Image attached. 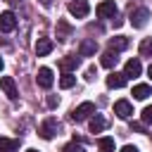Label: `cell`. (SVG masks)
<instances>
[{
    "mask_svg": "<svg viewBox=\"0 0 152 152\" xmlns=\"http://www.w3.org/2000/svg\"><path fill=\"white\" fill-rule=\"evenodd\" d=\"M57 131H59V121H57L55 116H48V119L40 124V128H38V135H40L43 140H52V138L57 135Z\"/></svg>",
    "mask_w": 152,
    "mask_h": 152,
    "instance_id": "1",
    "label": "cell"
},
{
    "mask_svg": "<svg viewBox=\"0 0 152 152\" xmlns=\"http://www.w3.org/2000/svg\"><path fill=\"white\" fill-rule=\"evenodd\" d=\"M95 114V104L93 102H83V104H78L74 112H71V119L74 121H86V119H90Z\"/></svg>",
    "mask_w": 152,
    "mask_h": 152,
    "instance_id": "2",
    "label": "cell"
},
{
    "mask_svg": "<svg viewBox=\"0 0 152 152\" xmlns=\"http://www.w3.org/2000/svg\"><path fill=\"white\" fill-rule=\"evenodd\" d=\"M147 19H150V10H145V7L131 10V24H133L135 28H142V26L147 24Z\"/></svg>",
    "mask_w": 152,
    "mask_h": 152,
    "instance_id": "3",
    "label": "cell"
},
{
    "mask_svg": "<svg viewBox=\"0 0 152 152\" xmlns=\"http://www.w3.org/2000/svg\"><path fill=\"white\" fill-rule=\"evenodd\" d=\"M95 12H97L100 19H114L116 17V5H114V0H104V2L97 5Z\"/></svg>",
    "mask_w": 152,
    "mask_h": 152,
    "instance_id": "4",
    "label": "cell"
},
{
    "mask_svg": "<svg viewBox=\"0 0 152 152\" xmlns=\"http://www.w3.org/2000/svg\"><path fill=\"white\" fill-rule=\"evenodd\" d=\"M17 28V17H14V12H2L0 14V33H10V31H14Z\"/></svg>",
    "mask_w": 152,
    "mask_h": 152,
    "instance_id": "5",
    "label": "cell"
},
{
    "mask_svg": "<svg viewBox=\"0 0 152 152\" xmlns=\"http://www.w3.org/2000/svg\"><path fill=\"white\" fill-rule=\"evenodd\" d=\"M0 88L5 90V95H7L10 100H17V97H19V90H17V83H14L12 76H2V78H0Z\"/></svg>",
    "mask_w": 152,
    "mask_h": 152,
    "instance_id": "6",
    "label": "cell"
},
{
    "mask_svg": "<svg viewBox=\"0 0 152 152\" xmlns=\"http://www.w3.org/2000/svg\"><path fill=\"white\" fill-rule=\"evenodd\" d=\"M69 12H71L74 17H78V19H83V17L90 12V5H88V0H71V2H69Z\"/></svg>",
    "mask_w": 152,
    "mask_h": 152,
    "instance_id": "7",
    "label": "cell"
},
{
    "mask_svg": "<svg viewBox=\"0 0 152 152\" xmlns=\"http://www.w3.org/2000/svg\"><path fill=\"white\" fill-rule=\"evenodd\" d=\"M114 114H116L119 119H131L133 104H131L128 100H116V102H114Z\"/></svg>",
    "mask_w": 152,
    "mask_h": 152,
    "instance_id": "8",
    "label": "cell"
},
{
    "mask_svg": "<svg viewBox=\"0 0 152 152\" xmlns=\"http://www.w3.org/2000/svg\"><path fill=\"white\" fill-rule=\"evenodd\" d=\"M36 81H38V86L40 88H50L52 86V69H48V66H40L38 69V76H36Z\"/></svg>",
    "mask_w": 152,
    "mask_h": 152,
    "instance_id": "9",
    "label": "cell"
},
{
    "mask_svg": "<svg viewBox=\"0 0 152 152\" xmlns=\"http://www.w3.org/2000/svg\"><path fill=\"white\" fill-rule=\"evenodd\" d=\"M140 71H142L140 59H128L126 66H124V76H126V78H135V76H140Z\"/></svg>",
    "mask_w": 152,
    "mask_h": 152,
    "instance_id": "10",
    "label": "cell"
},
{
    "mask_svg": "<svg viewBox=\"0 0 152 152\" xmlns=\"http://www.w3.org/2000/svg\"><path fill=\"white\" fill-rule=\"evenodd\" d=\"M78 52H81L83 57H90V55H95V52H97V43H95V38H86V40H81V45H78Z\"/></svg>",
    "mask_w": 152,
    "mask_h": 152,
    "instance_id": "11",
    "label": "cell"
},
{
    "mask_svg": "<svg viewBox=\"0 0 152 152\" xmlns=\"http://www.w3.org/2000/svg\"><path fill=\"white\" fill-rule=\"evenodd\" d=\"M76 66H78V57H74V55H66V57L59 59V69H62L64 74H71Z\"/></svg>",
    "mask_w": 152,
    "mask_h": 152,
    "instance_id": "12",
    "label": "cell"
},
{
    "mask_svg": "<svg viewBox=\"0 0 152 152\" xmlns=\"http://www.w3.org/2000/svg\"><path fill=\"white\" fill-rule=\"evenodd\" d=\"M88 126H90V133H102V131L107 128V119L100 116V114H95V116H90Z\"/></svg>",
    "mask_w": 152,
    "mask_h": 152,
    "instance_id": "13",
    "label": "cell"
},
{
    "mask_svg": "<svg viewBox=\"0 0 152 152\" xmlns=\"http://www.w3.org/2000/svg\"><path fill=\"white\" fill-rule=\"evenodd\" d=\"M128 48V38L126 36H116V38H109V50L112 52H121Z\"/></svg>",
    "mask_w": 152,
    "mask_h": 152,
    "instance_id": "14",
    "label": "cell"
},
{
    "mask_svg": "<svg viewBox=\"0 0 152 152\" xmlns=\"http://www.w3.org/2000/svg\"><path fill=\"white\" fill-rule=\"evenodd\" d=\"M52 48H55V43H52L50 38H40V40L36 43V55H38V57H43V55L52 52Z\"/></svg>",
    "mask_w": 152,
    "mask_h": 152,
    "instance_id": "15",
    "label": "cell"
},
{
    "mask_svg": "<svg viewBox=\"0 0 152 152\" xmlns=\"http://www.w3.org/2000/svg\"><path fill=\"white\" fill-rule=\"evenodd\" d=\"M152 95V88L147 86V83H138V86H133V97L135 100H147Z\"/></svg>",
    "mask_w": 152,
    "mask_h": 152,
    "instance_id": "16",
    "label": "cell"
},
{
    "mask_svg": "<svg viewBox=\"0 0 152 152\" xmlns=\"http://www.w3.org/2000/svg\"><path fill=\"white\" fill-rule=\"evenodd\" d=\"M126 81H128V78H126L124 74H116V71L107 76V86H109V88H124Z\"/></svg>",
    "mask_w": 152,
    "mask_h": 152,
    "instance_id": "17",
    "label": "cell"
},
{
    "mask_svg": "<svg viewBox=\"0 0 152 152\" xmlns=\"http://www.w3.org/2000/svg\"><path fill=\"white\" fill-rule=\"evenodd\" d=\"M116 59H119V57H116V52L107 50V52H104V55L100 57V64H102V66H107V69H112V66L116 64Z\"/></svg>",
    "mask_w": 152,
    "mask_h": 152,
    "instance_id": "18",
    "label": "cell"
},
{
    "mask_svg": "<svg viewBox=\"0 0 152 152\" xmlns=\"http://www.w3.org/2000/svg\"><path fill=\"white\" fill-rule=\"evenodd\" d=\"M19 147V140H10V138H0V152H14Z\"/></svg>",
    "mask_w": 152,
    "mask_h": 152,
    "instance_id": "19",
    "label": "cell"
},
{
    "mask_svg": "<svg viewBox=\"0 0 152 152\" xmlns=\"http://www.w3.org/2000/svg\"><path fill=\"white\" fill-rule=\"evenodd\" d=\"M57 31H59V33H57V38H59V40H66V38H69V33H71V26H69L66 21H57Z\"/></svg>",
    "mask_w": 152,
    "mask_h": 152,
    "instance_id": "20",
    "label": "cell"
},
{
    "mask_svg": "<svg viewBox=\"0 0 152 152\" xmlns=\"http://www.w3.org/2000/svg\"><path fill=\"white\" fill-rule=\"evenodd\" d=\"M97 147H100V152H114V138H100Z\"/></svg>",
    "mask_w": 152,
    "mask_h": 152,
    "instance_id": "21",
    "label": "cell"
},
{
    "mask_svg": "<svg viewBox=\"0 0 152 152\" xmlns=\"http://www.w3.org/2000/svg\"><path fill=\"white\" fill-rule=\"evenodd\" d=\"M74 83H76V76H71V74H64L62 78H59V88H74Z\"/></svg>",
    "mask_w": 152,
    "mask_h": 152,
    "instance_id": "22",
    "label": "cell"
},
{
    "mask_svg": "<svg viewBox=\"0 0 152 152\" xmlns=\"http://www.w3.org/2000/svg\"><path fill=\"white\" fill-rule=\"evenodd\" d=\"M140 55L142 57H152V38H145L140 43Z\"/></svg>",
    "mask_w": 152,
    "mask_h": 152,
    "instance_id": "23",
    "label": "cell"
},
{
    "mask_svg": "<svg viewBox=\"0 0 152 152\" xmlns=\"http://www.w3.org/2000/svg\"><path fill=\"white\" fill-rule=\"evenodd\" d=\"M62 152H86V147H83L81 142H76V140H74V142H66V145L62 147Z\"/></svg>",
    "mask_w": 152,
    "mask_h": 152,
    "instance_id": "24",
    "label": "cell"
},
{
    "mask_svg": "<svg viewBox=\"0 0 152 152\" xmlns=\"http://www.w3.org/2000/svg\"><path fill=\"white\" fill-rule=\"evenodd\" d=\"M140 116H142V124H145V126H150V124H152V104H147V107L142 109V114H140Z\"/></svg>",
    "mask_w": 152,
    "mask_h": 152,
    "instance_id": "25",
    "label": "cell"
},
{
    "mask_svg": "<svg viewBox=\"0 0 152 152\" xmlns=\"http://www.w3.org/2000/svg\"><path fill=\"white\" fill-rule=\"evenodd\" d=\"M57 102H59V100H57L55 95H48V100H45V104H48L50 109H52V107H57Z\"/></svg>",
    "mask_w": 152,
    "mask_h": 152,
    "instance_id": "26",
    "label": "cell"
},
{
    "mask_svg": "<svg viewBox=\"0 0 152 152\" xmlns=\"http://www.w3.org/2000/svg\"><path fill=\"white\" fill-rule=\"evenodd\" d=\"M131 128L138 131V133H145V124H131Z\"/></svg>",
    "mask_w": 152,
    "mask_h": 152,
    "instance_id": "27",
    "label": "cell"
},
{
    "mask_svg": "<svg viewBox=\"0 0 152 152\" xmlns=\"http://www.w3.org/2000/svg\"><path fill=\"white\" fill-rule=\"evenodd\" d=\"M121 152H140V150H138L135 145H124V147H121Z\"/></svg>",
    "mask_w": 152,
    "mask_h": 152,
    "instance_id": "28",
    "label": "cell"
},
{
    "mask_svg": "<svg viewBox=\"0 0 152 152\" xmlns=\"http://www.w3.org/2000/svg\"><path fill=\"white\" fill-rule=\"evenodd\" d=\"M93 76H95V66H88V71H86V78H88V81H93Z\"/></svg>",
    "mask_w": 152,
    "mask_h": 152,
    "instance_id": "29",
    "label": "cell"
},
{
    "mask_svg": "<svg viewBox=\"0 0 152 152\" xmlns=\"http://www.w3.org/2000/svg\"><path fill=\"white\" fill-rule=\"evenodd\" d=\"M38 2H40V5H45V7H48V5H50V2H52V0H38Z\"/></svg>",
    "mask_w": 152,
    "mask_h": 152,
    "instance_id": "30",
    "label": "cell"
},
{
    "mask_svg": "<svg viewBox=\"0 0 152 152\" xmlns=\"http://www.w3.org/2000/svg\"><path fill=\"white\" fill-rule=\"evenodd\" d=\"M147 76H150V78H152V64H150V66H147Z\"/></svg>",
    "mask_w": 152,
    "mask_h": 152,
    "instance_id": "31",
    "label": "cell"
},
{
    "mask_svg": "<svg viewBox=\"0 0 152 152\" xmlns=\"http://www.w3.org/2000/svg\"><path fill=\"white\" fill-rule=\"evenodd\" d=\"M2 66H5V64H2V57H0V71H2Z\"/></svg>",
    "mask_w": 152,
    "mask_h": 152,
    "instance_id": "32",
    "label": "cell"
},
{
    "mask_svg": "<svg viewBox=\"0 0 152 152\" xmlns=\"http://www.w3.org/2000/svg\"><path fill=\"white\" fill-rule=\"evenodd\" d=\"M26 152H38V150H26Z\"/></svg>",
    "mask_w": 152,
    "mask_h": 152,
    "instance_id": "33",
    "label": "cell"
}]
</instances>
